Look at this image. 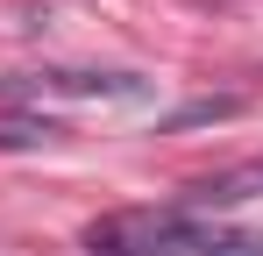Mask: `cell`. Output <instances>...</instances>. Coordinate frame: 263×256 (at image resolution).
I'll list each match as a JSON object with an SVG mask.
<instances>
[{
  "instance_id": "obj_1",
  "label": "cell",
  "mask_w": 263,
  "mask_h": 256,
  "mask_svg": "<svg viewBox=\"0 0 263 256\" xmlns=\"http://www.w3.org/2000/svg\"><path fill=\"white\" fill-rule=\"evenodd\" d=\"M79 242H86V256H263V228H235V221L164 199V207L100 213Z\"/></svg>"
},
{
  "instance_id": "obj_2",
  "label": "cell",
  "mask_w": 263,
  "mask_h": 256,
  "mask_svg": "<svg viewBox=\"0 0 263 256\" xmlns=\"http://www.w3.org/2000/svg\"><path fill=\"white\" fill-rule=\"evenodd\" d=\"M0 100L14 107H142L149 79L142 71H29V79H7Z\"/></svg>"
},
{
  "instance_id": "obj_3",
  "label": "cell",
  "mask_w": 263,
  "mask_h": 256,
  "mask_svg": "<svg viewBox=\"0 0 263 256\" xmlns=\"http://www.w3.org/2000/svg\"><path fill=\"white\" fill-rule=\"evenodd\" d=\"M242 199H263V157L256 164H235V171H214V178H199V185H185L178 192V207H192V213H228V207H242Z\"/></svg>"
}]
</instances>
